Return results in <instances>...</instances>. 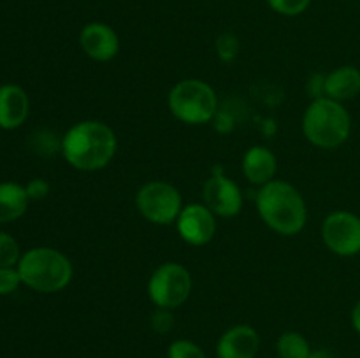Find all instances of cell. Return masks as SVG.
Masks as SVG:
<instances>
[{"instance_id":"1","label":"cell","mask_w":360,"mask_h":358,"mask_svg":"<svg viewBox=\"0 0 360 358\" xmlns=\"http://www.w3.org/2000/svg\"><path fill=\"white\" fill-rule=\"evenodd\" d=\"M118 140L115 130L97 119H86L70 126L60 140V151L70 167L95 172L115 158Z\"/></svg>"},{"instance_id":"2","label":"cell","mask_w":360,"mask_h":358,"mask_svg":"<svg viewBox=\"0 0 360 358\" xmlns=\"http://www.w3.org/2000/svg\"><path fill=\"white\" fill-rule=\"evenodd\" d=\"M257 211L264 223L281 235L299 234L308 220L306 202L299 190L281 179H273L260 186L257 193Z\"/></svg>"},{"instance_id":"3","label":"cell","mask_w":360,"mask_h":358,"mask_svg":"<svg viewBox=\"0 0 360 358\" xmlns=\"http://www.w3.org/2000/svg\"><path fill=\"white\" fill-rule=\"evenodd\" d=\"M21 281L39 293H56L69 286L74 269L62 251L48 246L28 249L18 262Z\"/></svg>"},{"instance_id":"4","label":"cell","mask_w":360,"mask_h":358,"mask_svg":"<svg viewBox=\"0 0 360 358\" xmlns=\"http://www.w3.org/2000/svg\"><path fill=\"white\" fill-rule=\"evenodd\" d=\"M352 132L350 112L333 98H315L302 116V133L322 150H334L345 144Z\"/></svg>"},{"instance_id":"5","label":"cell","mask_w":360,"mask_h":358,"mask_svg":"<svg viewBox=\"0 0 360 358\" xmlns=\"http://www.w3.org/2000/svg\"><path fill=\"white\" fill-rule=\"evenodd\" d=\"M167 104L176 119L186 125L213 121L218 112V98L213 88L202 79H183L169 91Z\"/></svg>"},{"instance_id":"6","label":"cell","mask_w":360,"mask_h":358,"mask_svg":"<svg viewBox=\"0 0 360 358\" xmlns=\"http://www.w3.org/2000/svg\"><path fill=\"white\" fill-rule=\"evenodd\" d=\"M192 293V276L176 262L162 263L148 281V297L157 307L176 309L185 304Z\"/></svg>"},{"instance_id":"7","label":"cell","mask_w":360,"mask_h":358,"mask_svg":"<svg viewBox=\"0 0 360 358\" xmlns=\"http://www.w3.org/2000/svg\"><path fill=\"white\" fill-rule=\"evenodd\" d=\"M137 211L153 225L176 223L183 209V199L178 188L165 181H150L143 185L136 197Z\"/></svg>"},{"instance_id":"8","label":"cell","mask_w":360,"mask_h":358,"mask_svg":"<svg viewBox=\"0 0 360 358\" xmlns=\"http://www.w3.org/2000/svg\"><path fill=\"white\" fill-rule=\"evenodd\" d=\"M322 239L327 248L340 256L360 253V216L350 211H334L323 220Z\"/></svg>"},{"instance_id":"9","label":"cell","mask_w":360,"mask_h":358,"mask_svg":"<svg viewBox=\"0 0 360 358\" xmlns=\"http://www.w3.org/2000/svg\"><path fill=\"white\" fill-rule=\"evenodd\" d=\"M204 206L210 207L214 216L232 218L241 213L243 193L232 179L224 174H214L204 183Z\"/></svg>"},{"instance_id":"10","label":"cell","mask_w":360,"mask_h":358,"mask_svg":"<svg viewBox=\"0 0 360 358\" xmlns=\"http://www.w3.org/2000/svg\"><path fill=\"white\" fill-rule=\"evenodd\" d=\"M178 234L186 244L204 246L214 237L217 232V220L210 207L204 204H188L183 206L178 220H176Z\"/></svg>"},{"instance_id":"11","label":"cell","mask_w":360,"mask_h":358,"mask_svg":"<svg viewBox=\"0 0 360 358\" xmlns=\"http://www.w3.org/2000/svg\"><path fill=\"white\" fill-rule=\"evenodd\" d=\"M79 44L84 55L95 62H109L120 51L118 34L101 21L84 25L79 34Z\"/></svg>"},{"instance_id":"12","label":"cell","mask_w":360,"mask_h":358,"mask_svg":"<svg viewBox=\"0 0 360 358\" xmlns=\"http://www.w3.org/2000/svg\"><path fill=\"white\" fill-rule=\"evenodd\" d=\"M260 337L253 326L236 325L221 333L217 344L218 358H255Z\"/></svg>"},{"instance_id":"13","label":"cell","mask_w":360,"mask_h":358,"mask_svg":"<svg viewBox=\"0 0 360 358\" xmlns=\"http://www.w3.org/2000/svg\"><path fill=\"white\" fill-rule=\"evenodd\" d=\"M30 100L21 86L7 83L0 86V128L16 130L27 121Z\"/></svg>"},{"instance_id":"14","label":"cell","mask_w":360,"mask_h":358,"mask_svg":"<svg viewBox=\"0 0 360 358\" xmlns=\"http://www.w3.org/2000/svg\"><path fill=\"white\" fill-rule=\"evenodd\" d=\"M278 160L266 146H252L243 157V174L252 185L264 186L276 175Z\"/></svg>"},{"instance_id":"15","label":"cell","mask_w":360,"mask_h":358,"mask_svg":"<svg viewBox=\"0 0 360 358\" xmlns=\"http://www.w3.org/2000/svg\"><path fill=\"white\" fill-rule=\"evenodd\" d=\"M360 93V70L354 65H343L329 72L323 81V97L341 102L352 100Z\"/></svg>"},{"instance_id":"16","label":"cell","mask_w":360,"mask_h":358,"mask_svg":"<svg viewBox=\"0 0 360 358\" xmlns=\"http://www.w3.org/2000/svg\"><path fill=\"white\" fill-rule=\"evenodd\" d=\"M27 190L20 183H0V225L11 223L23 216L28 209Z\"/></svg>"},{"instance_id":"17","label":"cell","mask_w":360,"mask_h":358,"mask_svg":"<svg viewBox=\"0 0 360 358\" xmlns=\"http://www.w3.org/2000/svg\"><path fill=\"white\" fill-rule=\"evenodd\" d=\"M276 351L280 358H308L313 350L302 333L285 332L278 339Z\"/></svg>"},{"instance_id":"18","label":"cell","mask_w":360,"mask_h":358,"mask_svg":"<svg viewBox=\"0 0 360 358\" xmlns=\"http://www.w3.org/2000/svg\"><path fill=\"white\" fill-rule=\"evenodd\" d=\"M20 258L21 251L16 239L0 230V267H16Z\"/></svg>"},{"instance_id":"19","label":"cell","mask_w":360,"mask_h":358,"mask_svg":"<svg viewBox=\"0 0 360 358\" xmlns=\"http://www.w3.org/2000/svg\"><path fill=\"white\" fill-rule=\"evenodd\" d=\"M167 358H206V353L199 344L188 339H179L169 346Z\"/></svg>"},{"instance_id":"20","label":"cell","mask_w":360,"mask_h":358,"mask_svg":"<svg viewBox=\"0 0 360 358\" xmlns=\"http://www.w3.org/2000/svg\"><path fill=\"white\" fill-rule=\"evenodd\" d=\"M217 53L221 62H234L239 55V41L234 34H221L217 39Z\"/></svg>"},{"instance_id":"21","label":"cell","mask_w":360,"mask_h":358,"mask_svg":"<svg viewBox=\"0 0 360 358\" xmlns=\"http://www.w3.org/2000/svg\"><path fill=\"white\" fill-rule=\"evenodd\" d=\"M271 9L283 16H299L309 7L311 0H267Z\"/></svg>"},{"instance_id":"22","label":"cell","mask_w":360,"mask_h":358,"mask_svg":"<svg viewBox=\"0 0 360 358\" xmlns=\"http://www.w3.org/2000/svg\"><path fill=\"white\" fill-rule=\"evenodd\" d=\"M23 284L18 267H0V295H11Z\"/></svg>"},{"instance_id":"23","label":"cell","mask_w":360,"mask_h":358,"mask_svg":"<svg viewBox=\"0 0 360 358\" xmlns=\"http://www.w3.org/2000/svg\"><path fill=\"white\" fill-rule=\"evenodd\" d=\"M151 326L158 333L171 332L172 326H174V316H172L171 309L157 307V311L151 316Z\"/></svg>"},{"instance_id":"24","label":"cell","mask_w":360,"mask_h":358,"mask_svg":"<svg viewBox=\"0 0 360 358\" xmlns=\"http://www.w3.org/2000/svg\"><path fill=\"white\" fill-rule=\"evenodd\" d=\"M49 183L46 181V179H41V178H35V179H30V181L27 183V186H25V190H27V195L30 200H42L48 197L49 193Z\"/></svg>"},{"instance_id":"25","label":"cell","mask_w":360,"mask_h":358,"mask_svg":"<svg viewBox=\"0 0 360 358\" xmlns=\"http://www.w3.org/2000/svg\"><path fill=\"white\" fill-rule=\"evenodd\" d=\"M214 121H217V128L221 130V132H229L232 130V119L229 118L227 114H214Z\"/></svg>"},{"instance_id":"26","label":"cell","mask_w":360,"mask_h":358,"mask_svg":"<svg viewBox=\"0 0 360 358\" xmlns=\"http://www.w3.org/2000/svg\"><path fill=\"white\" fill-rule=\"evenodd\" d=\"M352 326H354L355 332L360 336V300L352 309Z\"/></svg>"},{"instance_id":"27","label":"cell","mask_w":360,"mask_h":358,"mask_svg":"<svg viewBox=\"0 0 360 358\" xmlns=\"http://www.w3.org/2000/svg\"><path fill=\"white\" fill-rule=\"evenodd\" d=\"M308 358H338V357L329 350H315L309 353Z\"/></svg>"}]
</instances>
